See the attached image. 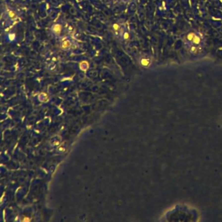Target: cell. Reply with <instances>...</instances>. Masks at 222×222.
I'll use <instances>...</instances> for the list:
<instances>
[{"mask_svg": "<svg viewBox=\"0 0 222 222\" xmlns=\"http://www.w3.org/2000/svg\"><path fill=\"white\" fill-rule=\"evenodd\" d=\"M52 30L54 33L56 34V35H59L61 33V30H62V26L59 24H54L52 27Z\"/></svg>", "mask_w": 222, "mask_h": 222, "instance_id": "cell-1", "label": "cell"}, {"mask_svg": "<svg viewBox=\"0 0 222 222\" xmlns=\"http://www.w3.org/2000/svg\"><path fill=\"white\" fill-rule=\"evenodd\" d=\"M71 46V42L69 40H64L62 44H61V48L63 50H67Z\"/></svg>", "mask_w": 222, "mask_h": 222, "instance_id": "cell-2", "label": "cell"}, {"mask_svg": "<svg viewBox=\"0 0 222 222\" xmlns=\"http://www.w3.org/2000/svg\"><path fill=\"white\" fill-rule=\"evenodd\" d=\"M80 68L83 71H86L89 68V63L87 61H82L80 64Z\"/></svg>", "mask_w": 222, "mask_h": 222, "instance_id": "cell-3", "label": "cell"}, {"mask_svg": "<svg viewBox=\"0 0 222 222\" xmlns=\"http://www.w3.org/2000/svg\"><path fill=\"white\" fill-rule=\"evenodd\" d=\"M140 63H141V65L144 67H146L150 64V59L148 58H141L140 60Z\"/></svg>", "mask_w": 222, "mask_h": 222, "instance_id": "cell-4", "label": "cell"}, {"mask_svg": "<svg viewBox=\"0 0 222 222\" xmlns=\"http://www.w3.org/2000/svg\"><path fill=\"white\" fill-rule=\"evenodd\" d=\"M119 28H120V27H119V26L117 24H114L113 25V29L115 30V31H118Z\"/></svg>", "mask_w": 222, "mask_h": 222, "instance_id": "cell-5", "label": "cell"}, {"mask_svg": "<svg viewBox=\"0 0 222 222\" xmlns=\"http://www.w3.org/2000/svg\"><path fill=\"white\" fill-rule=\"evenodd\" d=\"M15 39V35L14 34H10L9 35V39L10 40H13Z\"/></svg>", "mask_w": 222, "mask_h": 222, "instance_id": "cell-6", "label": "cell"}, {"mask_svg": "<svg viewBox=\"0 0 222 222\" xmlns=\"http://www.w3.org/2000/svg\"><path fill=\"white\" fill-rule=\"evenodd\" d=\"M123 37H124V39H128L130 37L129 34H128V33L126 32V33H124V36H123Z\"/></svg>", "mask_w": 222, "mask_h": 222, "instance_id": "cell-7", "label": "cell"}, {"mask_svg": "<svg viewBox=\"0 0 222 222\" xmlns=\"http://www.w3.org/2000/svg\"><path fill=\"white\" fill-rule=\"evenodd\" d=\"M9 16H10V17L11 18H14V16H15V14H14V12H13V11H10V12H9Z\"/></svg>", "mask_w": 222, "mask_h": 222, "instance_id": "cell-8", "label": "cell"}]
</instances>
